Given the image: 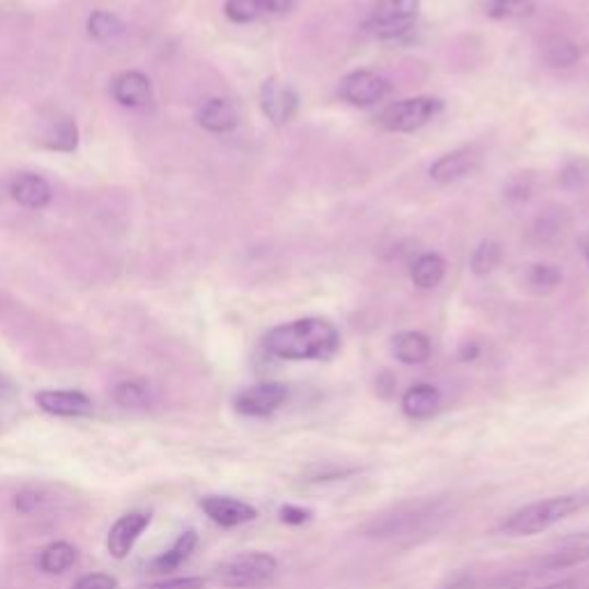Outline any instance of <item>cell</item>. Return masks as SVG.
Segmentation results:
<instances>
[{"mask_svg":"<svg viewBox=\"0 0 589 589\" xmlns=\"http://www.w3.org/2000/svg\"><path fill=\"white\" fill-rule=\"evenodd\" d=\"M263 346L272 357L286 361H321L330 359L342 348V334L327 319H300L272 327Z\"/></svg>","mask_w":589,"mask_h":589,"instance_id":"cell-1","label":"cell"},{"mask_svg":"<svg viewBox=\"0 0 589 589\" xmlns=\"http://www.w3.org/2000/svg\"><path fill=\"white\" fill-rule=\"evenodd\" d=\"M451 513H454V507L444 497H426V500L403 503L390 511L373 516L361 532L378 541L430 536L447 523Z\"/></svg>","mask_w":589,"mask_h":589,"instance_id":"cell-2","label":"cell"},{"mask_svg":"<svg viewBox=\"0 0 589 589\" xmlns=\"http://www.w3.org/2000/svg\"><path fill=\"white\" fill-rule=\"evenodd\" d=\"M444 275H447V263L436 252L421 254L413 263V267H411V279L421 290H434V288H438L442 284Z\"/></svg>","mask_w":589,"mask_h":589,"instance_id":"cell-20","label":"cell"},{"mask_svg":"<svg viewBox=\"0 0 589 589\" xmlns=\"http://www.w3.org/2000/svg\"><path fill=\"white\" fill-rule=\"evenodd\" d=\"M486 12L490 19H523L534 12V0H488Z\"/></svg>","mask_w":589,"mask_h":589,"instance_id":"cell-29","label":"cell"},{"mask_svg":"<svg viewBox=\"0 0 589 589\" xmlns=\"http://www.w3.org/2000/svg\"><path fill=\"white\" fill-rule=\"evenodd\" d=\"M146 589H206V578H198V576L171 578V580L154 582V585H150Z\"/></svg>","mask_w":589,"mask_h":589,"instance_id":"cell-34","label":"cell"},{"mask_svg":"<svg viewBox=\"0 0 589 589\" xmlns=\"http://www.w3.org/2000/svg\"><path fill=\"white\" fill-rule=\"evenodd\" d=\"M500 261H503V246L497 244L495 240H482L477 244V249H474V252H472L470 269L477 277H486V275H490V272L497 265H500Z\"/></svg>","mask_w":589,"mask_h":589,"instance_id":"cell-25","label":"cell"},{"mask_svg":"<svg viewBox=\"0 0 589 589\" xmlns=\"http://www.w3.org/2000/svg\"><path fill=\"white\" fill-rule=\"evenodd\" d=\"M10 194L19 203V206L33 208V210L47 208L51 203V196H54L47 180L35 175V173H19L10 183Z\"/></svg>","mask_w":589,"mask_h":589,"instance_id":"cell-16","label":"cell"},{"mask_svg":"<svg viewBox=\"0 0 589 589\" xmlns=\"http://www.w3.org/2000/svg\"><path fill=\"white\" fill-rule=\"evenodd\" d=\"M281 520L288 526H304L307 520L311 518V511L304 509V507H292V505H286L281 511H279Z\"/></svg>","mask_w":589,"mask_h":589,"instance_id":"cell-36","label":"cell"},{"mask_svg":"<svg viewBox=\"0 0 589 589\" xmlns=\"http://www.w3.org/2000/svg\"><path fill=\"white\" fill-rule=\"evenodd\" d=\"M113 399L123 407H146L150 403V392L141 382H123L116 388Z\"/></svg>","mask_w":589,"mask_h":589,"instance_id":"cell-31","label":"cell"},{"mask_svg":"<svg viewBox=\"0 0 589 589\" xmlns=\"http://www.w3.org/2000/svg\"><path fill=\"white\" fill-rule=\"evenodd\" d=\"M477 164H480L477 150L459 148V150H451L438 157V160L430 164L428 175L438 185H451V183H457V180H463L465 175H470L474 169H477Z\"/></svg>","mask_w":589,"mask_h":589,"instance_id":"cell-11","label":"cell"},{"mask_svg":"<svg viewBox=\"0 0 589 589\" xmlns=\"http://www.w3.org/2000/svg\"><path fill=\"white\" fill-rule=\"evenodd\" d=\"M587 559H589V534L562 541L557 551H551L546 553V557H541V569L562 571L571 569V566H578Z\"/></svg>","mask_w":589,"mask_h":589,"instance_id":"cell-19","label":"cell"},{"mask_svg":"<svg viewBox=\"0 0 589 589\" xmlns=\"http://www.w3.org/2000/svg\"><path fill=\"white\" fill-rule=\"evenodd\" d=\"M392 93L390 81L373 70H355L338 83V97L350 106H376Z\"/></svg>","mask_w":589,"mask_h":589,"instance_id":"cell-7","label":"cell"},{"mask_svg":"<svg viewBox=\"0 0 589 589\" xmlns=\"http://www.w3.org/2000/svg\"><path fill=\"white\" fill-rule=\"evenodd\" d=\"M288 399V388L284 382H258L242 390L233 405L244 417H269L275 415Z\"/></svg>","mask_w":589,"mask_h":589,"instance_id":"cell-9","label":"cell"},{"mask_svg":"<svg viewBox=\"0 0 589 589\" xmlns=\"http://www.w3.org/2000/svg\"><path fill=\"white\" fill-rule=\"evenodd\" d=\"M44 413L56 417H85L93 413V401L83 392L72 390H44L35 396Z\"/></svg>","mask_w":589,"mask_h":589,"instance_id":"cell-13","label":"cell"},{"mask_svg":"<svg viewBox=\"0 0 589 589\" xmlns=\"http://www.w3.org/2000/svg\"><path fill=\"white\" fill-rule=\"evenodd\" d=\"M42 143L47 146L49 150H58V152H72L79 146V127L72 118L60 116L54 118L47 125V131H44Z\"/></svg>","mask_w":589,"mask_h":589,"instance_id":"cell-21","label":"cell"},{"mask_svg":"<svg viewBox=\"0 0 589 589\" xmlns=\"http://www.w3.org/2000/svg\"><path fill=\"white\" fill-rule=\"evenodd\" d=\"M39 503H42L39 495H35V493H21L16 497V509L24 511V513H33V511L39 509Z\"/></svg>","mask_w":589,"mask_h":589,"instance_id":"cell-37","label":"cell"},{"mask_svg":"<svg viewBox=\"0 0 589 589\" xmlns=\"http://www.w3.org/2000/svg\"><path fill=\"white\" fill-rule=\"evenodd\" d=\"M223 12L233 24H252L267 16V3L265 0H226Z\"/></svg>","mask_w":589,"mask_h":589,"instance_id":"cell-28","label":"cell"},{"mask_svg":"<svg viewBox=\"0 0 589 589\" xmlns=\"http://www.w3.org/2000/svg\"><path fill=\"white\" fill-rule=\"evenodd\" d=\"M421 0H376L367 31L378 39H399L413 31Z\"/></svg>","mask_w":589,"mask_h":589,"instance_id":"cell-6","label":"cell"},{"mask_svg":"<svg viewBox=\"0 0 589 589\" xmlns=\"http://www.w3.org/2000/svg\"><path fill=\"white\" fill-rule=\"evenodd\" d=\"M215 580L229 589H263L279 576V559L269 553H240L221 562L215 569Z\"/></svg>","mask_w":589,"mask_h":589,"instance_id":"cell-4","label":"cell"},{"mask_svg":"<svg viewBox=\"0 0 589 589\" xmlns=\"http://www.w3.org/2000/svg\"><path fill=\"white\" fill-rule=\"evenodd\" d=\"M585 497L580 495H555V497H546V500H539L532 505H526L516 509L513 513H509L497 532L511 536V539H520V536H534L541 532H548L551 528H555L562 520H566L569 516H574L578 509H582Z\"/></svg>","mask_w":589,"mask_h":589,"instance_id":"cell-3","label":"cell"},{"mask_svg":"<svg viewBox=\"0 0 589 589\" xmlns=\"http://www.w3.org/2000/svg\"><path fill=\"white\" fill-rule=\"evenodd\" d=\"M442 405V394L438 388L428 382H419L413 384L411 390H407L401 399V411L405 417H411L415 421H426L434 417Z\"/></svg>","mask_w":589,"mask_h":589,"instance_id":"cell-15","label":"cell"},{"mask_svg":"<svg viewBox=\"0 0 589 589\" xmlns=\"http://www.w3.org/2000/svg\"><path fill=\"white\" fill-rule=\"evenodd\" d=\"M258 100H261L265 118L275 127H286L288 123H292V118L298 116V111H300L298 90L279 79L263 81Z\"/></svg>","mask_w":589,"mask_h":589,"instance_id":"cell-8","label":"cell"},{"mask_svg":"<svg viewBox=\"0 0 589 589\" xmlns=\"http://www.w3.org/2000/svg\"><path fill=\"white\" fill-rule=\"evenodd\" d=\"M580 58V49H578V44L569 42V39H557L553 44H548V49H546V62L551 67H571L576 65Z\"/></svg>","mask_w":589,"mask_h":589,"instance_id":"cell-30","label":"cell"},{"mask_svg":"<svg viewBox=\"0 0 589 589\" xmlns=\"http://www.w3.org/2000/svg\"><path fill=\"white\" fill-rule=\"evenodd\" d=\"M532 194H534V180H532V175H526V173L513 175L505 189V196L509 200H516V203H523V200L532 198Z\"/></svg>","mask_w":589,"mask_h":589,"instance_id":"cell-33","label":"cell"},{"mask_svg":"<svg viewBox=\"0 0 589 589\" xmlns=\"http://www.w3.org/2000/svg\"><path fill=\"white\" fill-rule=\"evenodd\" d=\"M200 509L221 528H238L258 518L256 507L229 495H208L200 500Z\"/></svg>","mask_w":589,"mask_h":589,"instance_id":"cell-10","label":"cell"},{"mask_svg":"<svg viewBox=\"0 0 589 589\" xmlns=\"http://www.w3.org/2000/svg\"><path fill=\"white\" fill-rule=\"evenodd\" d=\"M111 95L125 108H143L152 102V83L141 72H123L113 79Z\"/></svg>","mask_w":589,"mask_h":589,"instance_id":"cell-14","label":"cell"},{"mask_svg":"<svg viewBox=\"0 0 589 589\" xmlns=\"http://www.w3.org/2000/svg\"><path fill=\"white\" fill-rule=\"evenodd\" d=\"M392 353L401 365L419 367L426 365L430 355H434V346H430V338L426 334L407 330L392 338Z\"/></svg>","mask_w":589,"mask_h":589,"instance_id":"cell-17","label":"cell"},{"mask_svg":"<svg viewBox=\"0 0 589 589\" xmlns=\"http://www.w3.org/2000/svg\"><path fill=\"white\" fill-rule=\"evenodd\" d=\"M444 111V102L440 97H430V95H419V97H407L399 100L384 106L376 123L394 134H411L428 123H434L440 113Z\"/></svg>","mask_w":589,"mask_h":589,"instance_id":"cell-5","label":"cell"},{"mask_svg":"<svg viewBox=\"0 0 589 589\" xmlns=\"http://www.w3.org/2000/svg\"><path fill=\"white\" fill-rule=\"evenodd\" d=\"M74 562H77V548L70 546L67 541H56V543H49V546L42 551L39 569L44 574L58 576V574H65L67 569H70Z\"/></svg>","mask_w":589,"mask_h":589,"instance_id":"cell-23","label":"cell"},{"mask_svg":"<svg viewBox=\"0 0 589 589\" xmlns=\"http://www.w3.org/2000/svg\"><path fill=\"white\" fill-rule=\"evenodd\" d=\"M123 33H125V26L116 14L97 10L88 19V35L97 42H113V39H118Z\"/></svg>","mask_w":589,"mask_h":589,"instance_id":"cell-24","label":"cell"},{"mask_svg":"<svg viewBox=\"0 0 589 589\" xmlns=\"http://www.w3.org/2000/svg\"><path fill=\"white\" fill-rule=\"evenodd\" d=\"M580 249H582V254H585V258H587V263H589V231L582 235V240H580Z\"/></svg>","mask_w":589,"mask_h":589,"instance_id":"cell-40","label":"cell"},{"mask_svg":"<svg viewBox=\"0 0 589 589\" xmlns=\"http://www.w3.org/2000/svg\"><path fill=\"white\" fill-rule=\"evenodd\" d=\"M267 3V14H286L292 10L294 0H265Z\"/></svg>","mask_w":589,"mask_h":589,"instance_id":"cell-38","label":"cell"},{"mask_svg":"<svg viewBox=\"0 0 589 589\" xmlns=\"http://www.w3.org/2000/svg\"><path fill=\"white\" fill-rule=\"evenodd\" d=\"M526 284H528V290H532L534 294H548L562 284V272L555 265L536 263L528 269Z\"/></svg>","mask_w":589,"mask_h":589,"instance_id":"cell-27","label":"cell"},{"mask_svg":"<svg viewBox=\"0 0 589 589\" xmlns=\"http://www.w3.org/2000/svg\"><path fill=\"white\" fill-rule=\"evenodd\" d=\"M196 543H198V536H196L194 530L183 532L175 539V543L166 553H162L160 557L152 559V569L154 571H173V569H177L180 564H185L189 559V555L196 548Z\"/></svg>","mask_w":589,"mask_h":589,"instance_id":"cell-22","label":"cell"},{"mask_svg":"<svg viewBox=\"0 0 589 589\" xmlns=\"http://www.w3.org/2000/svg\"><path fill=\"white\" fill-rule=\"evenodd\" d=\"M562 210H553V212H543L539 219H536V226H534V233L541 235L543 242H548L553 238H559V233H564V223H562V217H559Z\"/></svg>","mask_w":589,"mask_h":589,"instance_id":"cell-32","label":"cell"},{"mask_svg":"<svg viewBox=\"0 0 589 589\" xmlns=\"http://www.w3.org/2000/svg\"><path fill=\"white\" fill-rule=\"evenodd\" d=\"M559 187L566 192H580L589 187V157H574L559 169Z\"/></svg>","mask_w":589,"mask_h":589,"instance_id":"cell-26","label":"cell"},{"mask_svg":"<svg viewBox=\"0 0 589 589\" xmlns=\"http://www.w3.org/2000/svg\"><path fill=\"white\" fill-rule=\"evenodd\" d=\"M546 589H587L582 580H576V578H564V580H557L553 585H548Z\"/></svg>","mask_w":589,"mask_h":589,"instance_id":"cell-39","label":"cell"},{"mask_svg":"<svg viewBox=\"0 0 589 589\" xmlns=\"http://www.w3.org/2000/svg\"><path fill=\"white\" fill-rule=\"evenodd\" d=\"M148 526H150V513H146V511H131V513L123 516L108 532V539H106L108 553L116 559L127 557L129 551L134 548V543L139 541V536L143 534V530Z\"/></svg>","mask_w":589,"mask_h":589,"instance_id":"cell-12","label":"cell"},{"mask_svg":"<svg viewBox=\"0 0 589 589\" xmlns=\"http://www.w3.org/2000/svg\"><path fill=\"white\" fill-rule=\"evenodd\" d=\"M198 125L212 134H229L238 127V111L229 100L212 97L198 108Z\"/></svg>","mask_w":589,"mask_h":589,"instance_id":"cell-18","label":"cell"},{"mask_svg":"<svg viewBox=\"0 0 589 589\" xmlns=\"http://www.w3.org/2000/svg\"><path fill=\"white\" fill-rule=\"evenodd\" d=\"M118 582L108 574H90L83 576L79 582H74L72 589H116Z\"/></svg>","mask_w":589,"mask_h":589,"instance_id":"cell-35","label":"cell"}]
</instances>
